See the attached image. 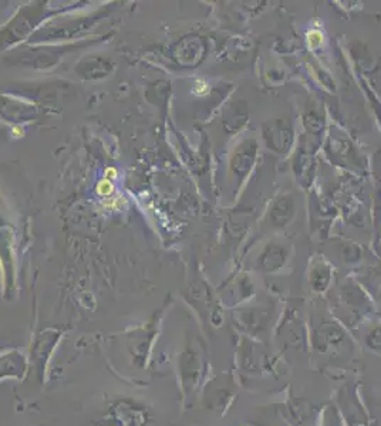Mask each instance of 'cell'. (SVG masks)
Wrapping results in <instances>:
<instances>
[{"instance_id":"obj_4","label":"cell","mask_w":381,"mask_h":426,"mask_svg":"<svg viewBox=\"0 0 381 426\" xmlns=\"http://www.w3.org/2000/svg\"><path fill=\"white\" fill-rule=\"evenodd\" d=\"M255 157V145L251 148L248 144L236 154V172H245L251 168Z\"/></svg>"},{"instance_id":"obj_3","label":"cell","mask_w":381,"mask_h":426,"mask_svg":"<svg viewBox=\"0 0 381 426\" xmlns=\"http://www.w3.org/2000/svg\"><path fill=\"white\" fill-rule=\"evenodd\" d=\"M286 258H288V252L285 251V247L276 246V244L267 246V248L262 253V258H261L262 269L267 271H273L276 269H279L283 266Z\"/></svg>"},{"instance_id":"obj_2","label":"cell","mask_w":381,"mask_h":426,"mask_svg":"<svg viewBox=\"0 0 381 426\" xmlns=\"http://www.w3.org/2000/svg\"><path fill=\"white\" fill-rule=\"evenodd\" d=\"M293 202L288 196L276 200L270 209V221L274 226H285L293 216Z\"/></svg>"},{"instance_id":"obj_5","label":"cell","mask_w":381,"mask_h":426,"mask_svg":"<svg viewBox=\"0 0 381 426\" xmlns=\"http://www.w3.org/2000/svg\"><path fill=\"white\" fill-rule=\"evenodd\" d=\"M97 192L102 196H109L114 192V185L111 184L110 180H107V178H104V180H101L98 182V188H97Z\"/></svg>"},{"instance_id":"obj_6","label":"cell","mask_w":381,"mask_h":426,"mask_svg":"<svg viewBox=\"0 0 381 426\" xmlns=\"http://www.w3.org/2000/svg\"><path fill=\"white\" fill-rule=\"evenodd\" d=\"M104 175H106V178L107 180H110V178H117V175H118V172H117V169L116 168H107L106 169V172H104Z\"/></svg>"},{"instance_id":"obj_1","label":"cell","mask_w":381,"mask_h":426,"mask_svg":"<svg viewBox=\"0 0 381 426\" xmlns=\"http://www.w3.org/2000/svg\"><path fill=\"white\" fill-rule=\"evenodd\" d=\"M263 135L269 148L282 152L288 150L290 145L292 128L288 123L274 121L272 124H267V127H265Z\"/></svg>"}]
</instances>
